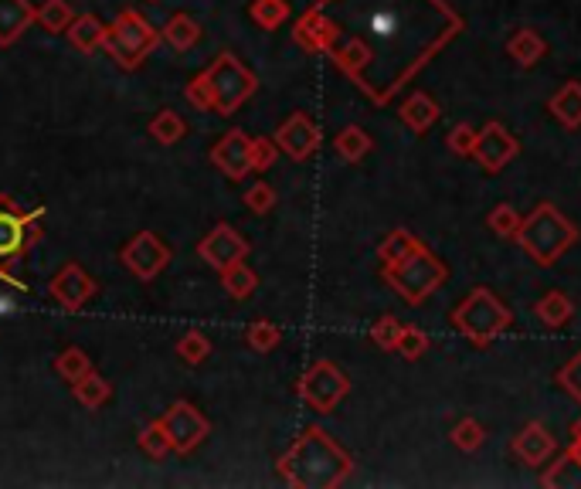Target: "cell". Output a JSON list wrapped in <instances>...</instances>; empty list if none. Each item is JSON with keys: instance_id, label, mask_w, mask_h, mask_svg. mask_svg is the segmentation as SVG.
Instances as JSON below:
<instances>
[{"instance_id": "1", "label": "cell", "mask_w": 581, "mask_h": 489, "mask_svg": "<svg viewBox=\"0 0 581 489\" xmlns=\"http://www.w3.org/2000/svg\"><path fill=\"white\" fill-rule=\"evenodd\" d=\"M357 4H364L357 11L361 31L350 34L344 48H330V55L364 92L371 89L381 58H388L384 68L388 99L463 31V17L446 0H357Z\"/></svg>"}, {"instance_id": "2", "label": "cell", "mask_w": 581, "mask_h": 489, "mask_svg": "<svg viewBox=\"0 0 581 489\" xmlns=\"http://www.w3.org/2000/svg\"><path fill=\"white\" fill-rule=\"evenodd\" d=\"M354 469V459L320 428H310L283 459V473L293 486H340Z\"/></svg>"}, {"instance_id": "3", "label": "cell", "mask_w": 581, "mask_h": 489, "mask_svg": "<svg viewBox=\"0 0 581 489\" xmlns=\"http://www.w3.org/2000/svg\"><path fill=\"white\" fill-rule=\"evenodd\" d=\"M514 238L537 265H554L571 245L578 242V228L571 225L554 204L544 201V204H537L524 221H520Z\"/></svg>"}, {"instance_id": "4", "label": "cell", "mask_w": 581, "mask_h": 489, "mask_svg": "<svg viewBox=\"0 0 581 489\" xmlns=\"http://www.w3.org/2000/svg\"><path fill=\"white\" fill-rule=\"evenodd\" d=\"M252 92H255L252 72H245V68L235 62V55H221L218 65L187 89V99L201 109H218L221 116H228V113H235Z\"/></svg>"}, {"instance_id": "5", "label": "cell", "mask_w": 581, "mask_h": 489, "mask_svg": "<svg viewBox=\"0 0 581 489\" xmlns=\"http://www.w3.org/2000/svg\"><path fill=\"white\" fill-rule=\"evenodd\" d=\"M510 323H514V313L483 286L473 289V293L452 310V326H456L466 340H473L476 347H490L503 330H510Z\"/></svg>"}, {"instance_id": "6", "label": "cell", "mask_w": 581, "mask_h": 489, "mask_svg": "<svg viewBox=\"0 0 581 489\" xmlns=\"http://www.w3.org/2000/svg\"><path fill=\"white\" fill-rule=\"evenodd\" d=\"M388 269V282L395 293L405 296L408 306H422L435 289L446 282V265H442L425 245H418L408 259L395 265H384Z\"/></svg>"}, {"instance_id": "7", "label": "cell", "mask_w": 581, "mask_h": 489, "mask_svg": "<svg viewBox=\"0 0 581 489\" xmlns=\"http://www.w3.org/2000/svg\"><path fill=\"white\" fill-rule=\"evenodd\" d=\"M102 45L113 51L126 68H133V65H140V58L147 55L153 45H157V34L150 31V24L143 21L140 14L126 11V14H119V21L106 31V41H102Z\"/></svg>"}, {"instance_id": "8", "label": "cell", "mask_w": 581, "mask_h": 489, "mask_svg": "<svg viewBox=\"0 0 581 489\" xmlns=\"http://www.w3.org/2000/svg\"><path fill=\"white\" fill-rule=\"evenodd\" d=\"M347 391H350L347 374L340 367H333L330 360H316L310 371L303 374V381H299V394L316 411H333Z\"/></svg>"}, {"instance_id": "9", "label": "cell", "mask_w": 581, "mask_h": 489, "mask_svg": "<svg viewBox=\"0 0 581 489\" xmlns=\"http://www.w3.org/2000/svg\"><path fill=\"white\" fill-rule=\"evenodd\" d=\"M520 153V143L517 136L507 130L503 123H486L480 133H476V147H473V157L476 163L486 170V174H500L503 167H507L510 160H514Z\"/></svg>"}, {"instance_id": "10", "label": "cell", "mask_w": 581, "mask_h": 489, "mask_svg": "<svg viewBox=\"0 0 581 489\" xmlns=\"http://www.w3.org/2000/svg\"><path fill=\"white\" fill-rule=\"evenodd\" d=\"M160 425H164V432L170 439V449H177V452H191L194 445L208 435V422L198 415V408L184 405V401H177V405L167 411V418H160Z\"/></svg>"}, {"instance_id": "11", "label": "cell", "mask_w": 581, "mask_h": 489, "mask_svg": "<svg viewBox=\"0 0 581 489\" xmlns=\"http://www.w3.org/2000/svg\"><path fill=\"white\" fill-rule=\"evenodd\" d=\"M123 262H126V269H133L140 279H153L170 262V252L150 235V231H143V235H136L133 242L123 248Z\"/></svg>"}, {"instance_id": "12", "label": "cell", "mask_w": 581, "mask_h": 489, "mask_svg": "<svg viewBox=\"0 0 581 489\" xmlns=\"http://www.w3.org/2000/svg\"><path fill=\"white\" fill-rule=\"evenodd\" d=\"M276 143L293 160H306L316 147H320V130H316V126L310 123V116L296 113V116H289L283 126H279Z\"/></svg>"}, {"instance_id": "13", "label": "cell", "mask_w": 581, "mask_h": 489, "mask_svg": "<svg viewBox=\"0 0 581 489\" xmlns=\"http://www.w3.org/2000/svg\"><path fill=\"white\" fill-rule=\"evenodd\" d=\"M201 255H204V259H208L211 265H215V269L225 272L228 265L242 262L245 255H249V245H245L242 238H238L228 225H218V228L211 231V235L201 242Z\"/></svg>"}, {"instance_id": "14", "label": "cell", "mask_w": 581, "mask_h": 489, "mask_svg": "<svg viewBox=\"0 0 581 489\" xmlns=\"http://www.w3.org/2000/svg\"><path fill=\"white\" fill-rule=\"evenodd\" d=\"M211 160H215L228 177H245L252 170V140L238 130L228 133L225 140L211 150Z\"/></svg>"}, {"instance_id": "15", "label": "cell", "mask_w": 581, "mask_h": 489, "mask_svg": "<svg viewBox=\"0 0 581 489\" xmlns=\"http://www.w3.org/2000/svg\"><path fill=\"white\" fill-rule=\"evenodd\" d=\"M28 225L24 214L14 211L11 201H0V262H11L28 248Z\"/></svg>"}, {"instance_id": "16", "label": "cell", "mask_w": 581, "mask_h": 489, "mask_svg": "<svg viewBox=\"0 0 581 489\" xmlns=\"http://www.w3.org/2000/svg\"><path fill=\"white\" fill-rule=\"evenodd\" d=\"M554 449H558V442H554V435L541 422H531L514 439V452L524 466H544L554 456Z\"/></svg>"}, {"instance_id": "17", "label": "cell", "mask_w": 581, "mask_h": 489, "mask_svg": "<svg viewBox=\"0 0 581 489\" xmlns=\"http://www.w3.org/2000/svg\"><path fill=\"white\" fill-rule=\"evenodd\" d=\"M51 293H55V299L65 306V310H79L85 299L96 293V282H92L89 272L79 269V265H65L62 276L51 282Z\"/></svg>"}, {"instance_id": "18", "label": "cell", "mask_w": 581, "mask_h": 489, "mask_svg": "<svg viewBox=\"0 0 581 489\" xmlns=\"http://www.w3.org/2000/svg\"><path fill=\"white\" fill-rule=\"evenodd\" d=\"M337 38H340L337 21H327L320 7L306 11V14H303V21L296 24V41H299L303 48H310V51H330V48H333V41H337Z\"/></svg>"}, {"instance_id": "19", "label": "cell", "mask_w": 581, "mask_h": 489, "mask_svg": "<svg viewBox=\"0 0 581 489\" xmlns=\"http://www.w3.org/2000/svg\"><path fill=\"white\" fill-rule=\"evenodd\" d=\"M401 119H405L408 126H412L415 133H425V130H432L435 123H439V116H442V109H439V102H435L429 92H412L405 102H401Z\"/></svg>"}, {"instance_id": "20", "label": "cell", "mask_w": 581, "mask_h": 489, "mask_svg": "<svg viewBox=\"0 0 581 489\" xmlns=\"http://www.w3.org/2000/svg\"><path fill=\"white\" fill-rule=\"evenodd\" d=\"M507 55L514 58L520 68H531L548 55V41H544L534 28H517L514 38L507 41Z\"/></svg>"}, {"instance_id": "21", "label": "cell", "mask_w": 581, "mask_h": 489, "mask_svg": "<svg viewBox=\"0 0 581 489\" xmlns=\"http://www.w3.org/2000/svg\"><path fill=\"white\" fill-rule=\"evenodd\" d=\"M548 109L565 130H578L581 126V82H565V89H558L551 96Z\"/></svg>"}, {"instance_id": "22", "label": "cell", "mask_w": 581, "mask_h": 489, "mask_svg": "<svg viewBox=\"0 0 581 489\" xmlns=\"http://www.w3.org/2000/svg\"><path fill=\"white\" fill-rule=\"evenodd\" d=\"M34 21V11L24 0H0V45H11Z\"/></svg>"}, {"instance_id": "23", "label": "cell", "mask_w": 581, "mask_h": 489, "mask_svg": "<svg viewBox=\"0 0 581 489\" xmlns=\"http://www.w3.org/2000/svg\"><path fill=\"white\" fill-rule=\"evenodd\" d=\"M537 310V320H541L544 326H551V330H558V326H565L571 316H575V303L565 296V293H544L541 296V303L534 306Z\"/></svg>"}, {"instance_id": "24", "label": "cell", "mask_w": 581, "mask_h": 489, "mask_svg": "<svg viewBox=\"0 0 581 489\" xmlns=\"http://www.w3.org/2000/svg\"><path fill=\"white\" fill-rule=\"evenodd\" d=\"M68 38H72L75 48L92 51L106 41V28H102L92 14H82V17H72V24H68Z\"/></svg>"}, {"instance_id": "25", "label": "cell", "mask_w": 581, "mask_h": 489, "mask_svg": "<svg viewBox=\"0 0 581 489\" xmlns=\"http://www.w3.org/2000/svg\"><path fill=\"white\" fill-rule=\"evenodd\" d=\"M422 245L418 238L412 235V231H405V228H398V231H391L388 238L381 242V262L384 265H395V262H401V259H408V255L415 252V248Z\"/></svg>"}, {"instance_id": "26", "label": "cell", "mask_w": 581, "mask_h": 489, "mask_svg": "<svg viewBox=\"0 0 581 489\" xmlns=\"http://www.w3.org/2000/svg\"><path fill=\"white\" fill-rule=\"evenodd\" d=\"M371 147H374L371 136H367L361 126H347V130L337 136V153L350 163H357L364 153H371Z\"/></svg>"}, {"instance_id": "27", "label": "cell", "mask_w": 581, "mask_h": 489, "mask_svg": "<svg viewBox=\"0 0 581 489\" xmlns=\"http://www.w3.org/2000/svg\"><path fill=\"white\" fill-rule=\"evenodd\" d=\"M164 38H167L177 51H187V48L194 45V41L201 38V28H198V24H194L187 14H177V17H170V24L164 28Z\"/></svg>"}, {"instance_id": "28", "label": "cell", "mask_w": 581, "mask_h": 489, "mask_svg": "<svg viewBox=\"0 0 581 489\" xmlns=\"http://www.w3.org/2000/svg\"><path fill=\"white\" fill-rule=\"evenodd\" d=\"M75 398H79L85 408H99L102 401L109 398V384L102 381L99 374L89 371V374H82L79 381H75Z\"/></svg>"}, {"instance_id": "29", "label": "cell", "mask_w": 581, "mask_h": 489, "mask_svg": "<svg viewBox=\"0 0 581 489\" xmlns=\"http://www.w3.org/2000/svg\"><path fill=\"white\" fill-rule=\"evenodd\" d=\"M252 17L262 24V28H279V24L289 17V4L286 0H255L252 4Z\"/></svg>"}, {"instance_id": "30", "label": "cell", "mask_w": 581, "mask_h": 489, "mask_svg": "<svg viewBox=\"0 0 581 489\" xmlns=\"http://www.w3.org/2000/svg\"><path fill=\"white\" fill-rule=\"evenodd\" d=\"M41 24H45L48 31H65L68 24H72V7L65 4V0H45L41 4V11L34 14Z\"/></svg>"}, {"instance_id": "31", "label": "cell", "mask_w": 581, "mask_h": 489, "mask_svg": "<svg viewBox=\"0 0 581 489\" xmlns=\"http://www.w3.org/2000/svg\"><path fill=\"white\" fill-rule=\"evenodd\" d=\"M483 439H486V432L476 418H463V422H456V428H452V442L463 452H476L483 445Z\"/></svg>"}, {"instance_id": "32", "label": "cell", "mask_w": 581, "mask_h": 489, "mask_svg": "<svg viewBox=\"0 0 581 489\" xmlns=\"http://www.w3.org/2000/svg\"><path fill=\"white\" fill-rule=\"evenodd\" d=\"M255 282H259V279H255V272L245 269L242 262H235V265H228V269H225V289H228V293H232L235 299H245V296H249L252 289H255Z\"/></svg>"}, {"instance_id": "33", "label": "cell", "mask_w": 581, "mask_h": 489, "mask_svg": "<svg viewBox=\"0 0 581 489\" xmlns=\"http://www.w3.org/2000/svg\"><path fill=\"white\" fill-rule=\"evenodd\" d=\"M520 214L514 204H497V208L490 211V228L497 231L500 238H514L517 235V228H520Z\"/></svg>"}, {"instance_id": "34", "label": "cell", "mask_w": 581, "mask_h": 489, "mask_svg": "<svg viewBox=\"0 0 581 489\" xmlns=\"http://www.w3.org/2000/svg\"><path fill=\"white\" fill-rule=\"evenodd\" d=\"M429 350V337H425L418 326H401V337H398V354L405 360H418Z\"/></svg>"}, {"instance_id": "35", "label": "cell", "mask_w": 581, "mask_h": 489, "mask_svg": "<svg viewBox=\"0 0 581 489\" xmlns=\"http://www.w3.org/2000/svg\"><path fill=\"white\" fill-rule=\"evenodd\" d=\"M150 133L157 136L160 143H177L184 133V123L177 113H170V109H164V113H157V119L150 123Z\"/></svg>"}, {"instance_id": "36", "label": "cell", "mask_w": 581, "mask_h": 489, "mask_svg": "<svg viewBox=\"0 0 581 489\" xmlns=\"http://www.w3.org/2000/svg\"><path fill=\"white\" fill-rule=\"evenodd\" d=\"M401 326H405V323H398L395 316H381V320L371 326V340L378 343L381 350H398Z\"/></svg>"}, {"instance_id": "37", "label": "cell", "mask_w": 581, "mask_h": 489, "mask_svg": "<svg viewBox=\"0 0 581 489\" xmlns=\"http://www.w3.org/2000/svg\"><path fill=\"white\" fill-rule=\"evenodd\" d=\"M446 147L456 153V157H473V147H476V126L469 123H456L452 133L446 136Z\"/></svg>"}, {"instance_id": "38", "label": "cell", "mask_w": 581, "mask_h": 489, "mask_svg": "<svg viewBox=\"0 0 581 489\" xmlns=\"http://www.w3.org/2000/svg\"><path fill=\"white\" fill-rule=\"evenodd\" d=\"M92 371V367H89V357H85L82 354V350H65V354L62 357H58V374H62L65 377V381H79V377L82 374H89Z\"/></svg>"}, {"instance_id": "39", "label": "cell", "mask_w": 581, "mask_h": 489, "mask_svg": "<svg viewBox=\"0 0 581 489\" xmlns=\"http://www.w3.org/2000/svg\"><path fill=\"white\" fill-rule=\"evenodd\" d=\"M140 445L150 452L153 459H164L167 456V449H170V439H167V432H164V425L160 422H153L143 428V435H140Z\"/></svg>"}, {"instance_id": "40", "label": "cell", "mask_w": 581, "mask_h": 489, "mask_svg": "<svg viewBox=\"0 0 581 489\" xmlns=\"http://www.w3.org/2000/svg\"><path fill=\"white\" fill-rule=\"evenodd\" d=\"M558 384H561V388H565V391L571 394V398H575L578 405H581V350H578V354L571 357L568 364L558 371Z\"/></svg>"}, {"instance_id": "41", "label": "cell", "mask_w": 581, "mask_h": 489, "mask_svg": "<svg viewBox=\"0 0 581 489\" xmlns=\"http://www.w3.org/2000/svg\"><path fill=\"white\" fill-rule=\"evenodd\" d=\"M245 337H249V343L255 350H272L279 343V330L272 323H252Z\"/></svg>"}, {"instance_id": "42", "label": "cell", "mask_w": 581, "mask_h": 489, "mask_svg": "<svg viewBox=\"0 0 581 489\" xmlns=\"http://www.w3.org/2000/svg\"><path fill=\"white\" fill-rule=\"evenodd\" d=\"M177 350H181V357L187 364H201V360L208 357V340H204L201 333H187Z\"/></svg>"}, {"instance_id": "43", "label": "cell", "mask_w": 581, "mask_h": 489, "mask_svg": "<svg viewBox=\"0 0 581 489\" xmlns=\"http://www.w3.org/2000/svg\"><path fill=\"white\" fill-rule=\"evenodd\" d=\"M245 204H249L252 211H269L272 204H276V194H272V187L269 184H255L249 194H245Z\"/></svg>"}, {"instance_id": "44", "label": "cell", "mask_w": 581, "mask_h": 489, "mask_svg": "<svg viewBox=\"0 0 581 489\" xmlns=\"http://www.w3.org/2000/svg\"><path fill=\"white\" fill-rule=\"evenodd\" d=\"M276 160V147L269 140H252V170H266Z\"/></svg>"}]
</instances>
